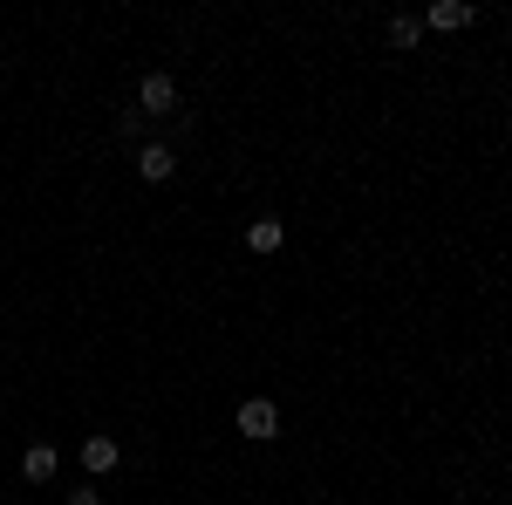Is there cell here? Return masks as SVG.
I'll return each instance as SVG.
<instances>
[{"mask_svg":"<svg viewBox=\"0 0 512 505\" xmlns=\"http://www.w3.org/2000/svg\"><path fill=\"white\" fill-rule=\"evenodd\" d=\"M239 437H253V444L280 437V410H274V396H246V403H239Z\"/></svg>","mask_w":512,"mask_h":505,"instance_id":"cell-1","label":"cell"},{"mask_svg":"<svg viewBox=\"0 0 512 505\" xmlns=\"http://www.w3.org/2000/svg\"><path fill=\"white\" fill-rule=\"evenodd\" d=\"M137 110H144V117H164V110H178V82L164 76V69H158V76H144V82H137Z\"/></svg>","mask_w":512,"mask_h":505,"instance_id":"cell-2","label":"cell"},{"mask_svg":"<svg viewBox=\"0 0 512 505\" xmlns=\"http://www.w3.org/2000/svg\"><path fill=\"white\" fill-rule=\"evenodd\" d=\"M117 458H123V444H117V437H82V471H89V478L117 471Z\"/></svg>","mask_w":512,"mask_h":505,"instance_id":"cell-3","label":"cell"},{"mask_svg":"<svg viewBox=\"0 0 512 505\" xmlns=\"http://www.w3.org/2000/svg\"><path fill=\"white\" fill-rule=\"evenodd\" d=\"M424 28H437V35H458V28H472V7H465V0H437L431 14H424Z\"/></svg>","mask_w":512,"mask_h":505,"instance_id":"cell-4","label":"cell"},{"mask_svg":"<svg viewBox=\"0 0 512 505\" xmlns=\"http://www.w3.org/2000/svg\"><path fill=\"white\" fill-rule=\"evenodd\" d=\"M171 171H178V157L164 151V144H144V151H137V178H144V185H164Z\"/></svg>","mask_w":512,"mask_h":505,"instance_id":"cell-5","label":"cell"},{"mask_svg":"<svg viewBox=\"0 0 512 505\" xmlns=\"http://www.w3.org/2000/svg\"><path fill=\"white\" fill-rule=\"evenodd\" d=\"M55 465H62V458H55V444H28L21 478H28V485H48V478H55Z\"/></svg>","mask_w":512,"mask_h":505,"instance_id":"cell-6","label":"cell"},{"mask_svg":"<svg viewBox=\"0 0 512 505\" xmlns=\"http://www.w3.org/2000/svg\"><path fill=\"white\" fill-rule=\"evenodd\" d=\"M280 239H287L280 219H253V226H246V246H253V253H280Z\"/></svg>","mask_w":512,"mask_h":505,"instance_id":"cell-7","label":"cell"},{"mask_svg":"<svg viewBox=\"0 0 512 505\" xmlns=\"http://www.w3.org/2000/svg\"><path fill=\"white\" fill-rule=\"evenodd\" d=\"M417 35H424V21H410V14L390 21V48H417Z\"/></svg>","mask_w":512,"mask_h":505,"instance_id":"cell-8","label":"cell"},{"mask_svg":"<svg viewBox=\"0 0 512 505\" xmlns=\"http://www.w3.org/2000/svg\"><path fill=\"white\" fill-rule=\"evenodd\" d=\"M69 505H103V492H96V485H76V492H69Z\"/></svg>","mask_w":512,"mask_h":505,"instance_id":"cell-9","label":"cell"}]
</instances>
